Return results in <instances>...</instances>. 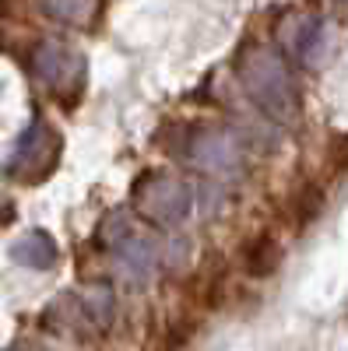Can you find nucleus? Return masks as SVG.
<instances>
[{
  "instance_id": "nucleus-8",
  "label": "nucleus",
  "mask_w": 348,
  "mask_h": 351,
  "mask_svg": "<svg viewBox=\"0 0 348 351\" xmlns=\"http://www.w3.org/2000/svg\"><path fill=\"white\" fill-rule=\"evenodd\" d=\"M296 53L306 67H321L331 53V28L324 21H306L303 36L296 39Z\"/></svg>"
},
{
  "instance_id": "nucleus-7",
  "label": "nucleus",
  "mask_w": 348,
  "mask_h": 351,
  "mask_svg": "<svg viewBox=\"0 0 348 351\" xmlns=\"http://www.w3.org/2000/svg\"><path fill=\"white\" fill-rule=\"evenodd\" d=\"M225 295H229V263L222 256H211L197 274L194 299H197L200 309H218L225 302Z\"/></svg>"
},
{
  "instance_id": "nucleus-13",
  "label": "nucleus",
  "mask_w": 348,
  "mask_h": 351,
  "mask_svg": "<svg viewBox=\"0 0 348 351\" xmlns=\"http://www.w3.org/2000/svg\"><path fill=\"white\" fill-rule=\"evenodd\" d=\"M49 14L64 18V21H78L84 11H89V0H46Z\"/></svg>"
},
{
  "instance_id": "nucleus-12",
  "label": "nucleus",
  "mask_w": 348,
  "mask_h": 351,
  "mask_svg": "<svg viewBox=\"0 0 348 351\" xmlns=\"http://www.w3.org/2000/svg\"><path fill=\"white\" fill-rule=\"evenodd\" d=\"M327 165L334 176H348V134H334L327 141Z\"/></svg>"
},
{
  "instance_id": "nucleus-6",
  "label": "nucleus",
  "mask_w": 348,
  "mask_h": 351,
  "mask_svg": "<svg viewBox=\"0 0 348 351\" xmlns=\"http://www.w3.org/2000/svg\"><path fill=\"white\" fill-rule=\"evenodd\" d=\"M324 208H327V193L316 180H303L299 186H292V193H288V221L296 228L313 225L324 215Z\"/></svg>"
},
{
  "instance_id": "nucleus-1",
  "label": "nucleus",
  "mask_w": 348,
  "mask_h": 351,
  "mask_svg": "<svg viewBox=\"0 0 348 351\" xmlns=\"http://www.w3.org/2000/svg\"><path fill=\"white\" fill-rule=\"evenodd\" d=\"M240 81L246 88V95L257 102V109L264 116H271L275 123H288L299 112L296 81L275 49L253 46L240 60Z\"/></svg>"
},
{
  "instance_id": "nucleus-4",
  "label": "nucleus",
  "mask_w": 348,
  "mask_h": 351,
  "mask_svg": "<svg viewBox=\"0 0 348 351\" xmlns=\"http://www.w3.org/2000/svg\"><path fill=\"white\" fill-rule=\"evenodd\" d=\"M116 267L130 285H144L155 267H159V250L152 239H141V236H124L116 243Z\"/></svg>"
},
{
  "instance_id": "nucleus-9",
  "label": "nucleus",
  "mask_w": 348,
  "mask_h": 351,
  "mask_svg": "<svg viewBox=\"0 0 348 351\" xmlns=\"http://www.w3.org/2000/svg\"><path fill=\"white\" fill-rule=\"evenodd\" d=\"M14 260L25 263V267H32V271H46L56 260V246L46 232H28V236L18 239V246H14Z\"/></svg>"
},
{
  "instance_id": "nucleus-2",
  "label": "nucleus",
  "mask_w": 348,
  "mask_h": 351,
  "mask_svg": "<svg viewBox=\"0 0 348 351\" xmlns=\"http://www.w3.org/2000/svg\"><path fill=\"white\" fill-rule=\"evenodd\" d=\"M134 208L159 228H176L190 218L194 190L169 172H144L134 186Z\"/></svg>"
},
{
  "instance_id": "nucleus-10",
  "label": "nucleus",
  "mask_w": 348,
  "mask_h": 351,
  "mask_svg": "<svg viewBox=\"0 0 348 351\" xmlns=\"http://www.w3.org/2000/svg\"><path fill=\"white\" fill-rule=\"evenodd\" d=\"M81 302H84V313H89V319L95 327H109L113 324V316H116V291H113V285L92 281L89 288L81 291Z\"/></svg>"
},
{
  "instance_id": "nucleus-15",
  "label": "nucleus",
  "mask_w": 348,
  "mask_h": 351,
  "mask_svg": "<svg viewBox=\"0 0 348 351\" xmlns=\"http://www.w3.org/2000/svg\"><path fill=\"white\" fill-rule=\"evenodd\" d=\"M310 4H316V0H310Z\"/></svg>"
},
{
  "instance_id": "nucleus-11",
  "label": "nucleus",
  "mask_w": 348,
  "mask_h": 351,
  "mask_svg": "<svg viewBox=\"0 0 348 351\" xmlns=\"http://www.w3.org/2000/svg\"><path fill=\"white\" fill-rule=\"evenodd\" d=\"M200 330V316L197 313H180L176 319H169L165 330V351H183Z\"/></svg>"
},
{
  "instance_id": "nucleus-3",
  "label": "nucleus",
  "mask_w": 348,
  "mask_h": 351,
  "mask_svg": "<svg viewBox=\"0 0 348 351\" xmlns=\"http://www.w3.org/2000/svg\"><path fill=\"white\" fill-rule=\"evenodd\" d=\"M190 165H197L200 172L208 176H222V180H236L246 165V155L240 148V141L232 137L229 130L218 127H194L187 130L183 144L176 148Z\"/></svg>"
},
{
  "instance_id": "nucleus-14",
  "label": "nucleus",
  "mask_w": 348,
  "mask_h": 351,
  "mask_svg": "<svg viewBox=\"0 0 348 351\" xmlns=\"http://www.w3.org/2000/svg\"><path fill=\"white\" fill-rule=\"evenodd\" d=\"M14 14V0H0V18H11Z\"/></svg>"
},
{
  "instance_id": "nucleus-5",
  "label": "nucleus",
  "mask_w": 348,
  "mask_h": 351,
  "mask_svg": "<svg viewBox=\"0 0 348 351\" xmlns=\"http://www.w3.org/2000/svg\"><path fill=\"white\" fill-rule=\"evenodd\" d=\"M285 260V246L278 243V236H271V232H260V236H253L243 250V274L246 278H275L278 267Z\"/></svg>"
}]
</instances>
